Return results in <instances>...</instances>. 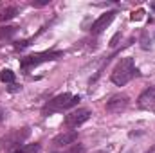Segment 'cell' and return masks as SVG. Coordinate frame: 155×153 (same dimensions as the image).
<instances>
[{
    "label": "cell",
    "instance_id": "8fae6325",
    "mask_svg": "<svg viewBox=\"0 0 155 153\" xmlns=\"http://www.w3.org/2000/svg\"><path fill=\"white\" fill-rule=\"evenodd\" d=\"M16 25H0V40H9L16 34Z\"/></svg>",
    "mask_w": 155,
    "mask_h": 153
},
{
    "label": "cell",
    "instance_id": "6da1fadb",
    "mask_svg": "<svg viewBox=\"0 0 155 153\" xmlns=\"http://www.w3.org/2000/svg\"><path fill=\"white\" fill-rule=\"evenodd\" d=\"M78 103H79V96H72V94L65 92V94H60V96L52 97L51 101H47L43 105V108H41V114L52 115V114H56V112L71 110V108L78 106Z\"/></svg>",
    "mask_w": 155,
    "mask_h": 153
},
{
    "label": "cell",
    "instance_id": "9c48e42d",
    "mask_svg": "<svg viewBox=\"0 0 155 153\" xmlns=\"http://www.w3.org/2000/svg\"><path fill=\"white\" fill-rule=\"evenodd\" d=\"M78 141V132H63L52 139L54 148H63V146H72Z\"/></svg>",
    "mask_w": 155,
    "mask_h": 153
},
{
    "label": "cell",
    "instance_id": "d6986e66",
    "mask_svg": "<svg viewBox=\"0 0 155 153\" xmlns=\"http://www.w3.org/2000/svg\"><path fill=\"white\" fill-rule=\"evenodd\" d=\"M146 153H155V146H153V148H152V150H148V151H146Z\"/></svg>",
    "mask_w": 155,
    "mask_h": 153
},
{
    "label": "cell",
    "instance_id": "4fadbf2b",
    "mask_svg": "<svg viewBox=\"0 0 155 153\" xmlns=\"http://www.w3.org/2000/svg\"><path fill=\"white\" fill-rule=\"evenodd\" d=\"M15 153H40V144L35 142V144H25L22 148H18Z\"/></svg>",
    "mask_w": 155,
    "mask_h": 153
},
{
    "label": "cell",
    "instance_id": "277c9868",
    "mask_svg": "<svg viewBox=\"0 0 155 153\" xmlns=\"http://www.w3.org/2000/svg\"><path fill=\"white\" fill-rule=\"evenodd\" d=\"M31 135V130L27 126L24 128H16V130H11L9 133H5L2 139H0V148L2 150H13V148H18L20 144H24L27 141V137Z\"/></svg>",
    "mask_w": 155,
    "mask_h": 153
},
{
    "label": "cell",
    "instance_id": "52a82bcc",
    "mask_svg": "<svg viewBox=\"0 0 155 153\" xmlns=\"http://www.w3.org/2000/svg\"><path fill=\"white\" fill-rule=\"evenodd\" d=\"M137 106L141 110H153L155 108V85L146 86L141 96L137 97Z\"/></svg>",
    "mask_w": 155,
    "mask_h": 153
},
{
    "label": "cell",
    "instance_id": "7c38bea8",
    "mask_svg": "<svg viewBox=\"0 0 155 153\" xmlns=\"http://www.w3.org/2000/svg\"><path fill=\"white\" fill-rule=\"evenodd\" d=\"M15 79H16L15 72L9 70V69H4V70L0 72V81H2V83H15Z\"/></svg>",
    "mask_w": 155,
    "mask_h": 153
},
{
    "label": "cell",
    "instance_id": "7a4b0ae2",
    "mask_svg": "<svg viewBox=\"0 0 155 153\" xmlns=\"http://www.w3.org/2000/svg\"><path fill=\"white\" fill-rule=\"evenodd\" d=\"M63 58V50H45V52H36V54H29L25 58L20 60V69L24 72H29L31 69L38 67L41 63H47V61H56Z\"/></svg>",
    "mask_w": 155,
    "mask_h": 153
},
{
    "label": "cell",
    "instance_id": "9a60e30c",
    "mask_svg": "<svg viewBox=\"0 0 155 153\" xmlns=\"http://www.w3.org/2000/svg\"><path fill=\"white\" fill-rule=\"evenodd\" d=\"M143 15H144V11H143V9H137L135 13H132V20H141Z\"/></svg>",
    "mask_w": 155,
    "mask_h": 153
},
{
    "label": "cell",
    "instance_id": "e0dca14e",
    "mask_svg": "<svg viewBox=\"0 0 155 153\" xmlns=\"http://www.w3.org/2000/svg\"><path fill=\"white\" fill-rule=\"evenodd\" d=\"M119 38H121V33H117L116 36L110 40V45H112V47H116V45H117V40H119Z\"/></svg>",
    "mask_w": 155,
    "mask_h": 153
},
{
    "label": "cell",
    "instance_id": "2e32d148",
    "mask_svg": "<svg viewBox=\"0 0 155 153\" xmlns=\"http://www.w3.org/2000/svg\"><path fill=\"white\" fill-rule=\"evenodd\" d=\"M47 4H49V0H38V2H33V7H43Z\"/></svg>",
    "mask_w": 155,
    "mask_h": 153
},
{
    "label": "cell",
    "instance_id": "5bb4252c",
    "mask_svg": "<svg viewBox=\"0 0 155 153\" xmlns=\"http://www.w3.org/2000/svg\"><path fill=\"white\" fill-rule=\"evenodd\" d=\"M63 153H85V146L83 144H72L67 151H63Z\"/></svg>",
    "mask_w": 155,
    "mask_h": 153
},
{
    "label": "cell",
    "instance_id": "30bf717a",
    "mask_svg": "<svg viewBox=\"0 0 155 153\" xmlns=\"http://www.w3.org/2000/svg\"><path fill=\"white\" fill-rule=\"evenodd\" d=\"M18 15V7L16 5H7L0 11V22H7V20H13L15 16Z\"/></svg>",
    "mask_w": 155,
    "mask_h": 153
},
{
    "label": "cell",
    "instance_id": "5b68a950",
    "mask_svg": "<svg viewBox=\"0 0 155 153\" xmlns=\"http://www.w3.org/2000/svg\"><path fill=\"white\" fill-rule=\"evenodd\" d=\"M90 115H92V112L88 108H78L74 112H71L69 115H65V126L67 128H78L83 122H87L90 119Z\"/></svg>",
    "mask_w": 155,
    "mask_h": 153
},
{
    "label": "cell",
    "instance_id": "3957f363",
    "mask_svg": "<svg viewBox=\"0 0 155 153\" xmlns=\"http://www.w3.org/2000/svg\"><path fill=\"white\" fill-rule=\"evenodd\" d=\"M135 63H134V58H123L112 70V83L117 85V86H124L132 77L135 76Z\"/></svg>",
    "mask_w": 155,
    "mask_h": 153
},
{
    "label": "cell",
    "instance_id": "8992f818",
    "mask_svg": "<svg viewBox=\"0 0 155 153\" xmlns=\"http://www.w3.org/2000/svg\"><path fill=\"white\" fill-rule=\"evenodd\" d=\"M128 105H130L128 96H124V94H116V96H112V97L107 101V112H110V114H121V112H124V110L128 108Z\"/></svg>",
    "mask_w": 155,
    "mask_h": 153
},
{
    "label": "cell",
    "instance_id": "ac0fdd59",
    "mask_svg": "<svg viewBox=\"0 0 155 153\" xmlns=\"http://www.w3.org/2000/svg\"><path fill=\"white\" fill-rule=\"evenodd\" d=\"M5 119V112H4V108H0V122Z\"/></svg>",
    "mask_w": 155,
    "mask_h": 153
},
{
    "label": "cell",
    "instance_id": "ba28073f",
    "mask_svg": "<svg viewBox=\"0 0 155 153\" xmlns=\"http://www.w3.org/2000/svg\"><path fill=\"white\" fill-rule=\"evenodd\" d=\"M116 11H108V13H105V15H101L94 24H92V27H90V33L92 34H101L112 22H114V18H116Z\"/></svg>",
    "mask_w": 155,
    "mask_h": 153
}]
</instances>
